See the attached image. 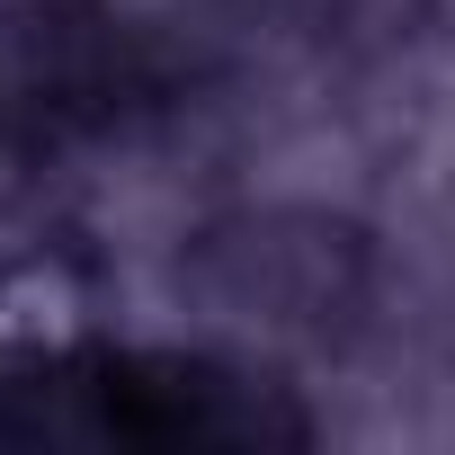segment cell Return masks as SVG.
Returning <instances> with one entry per match:
<instances>
[{
	"mask_svg": "<svg viewBox=\"0 0 455 455\" xmlns=\"http://www.w3.org/2000/svg\"><path fill=\"white\" fill-rule=\"evenodd\" d=\"M0 437L10 446H268L304 437L295 411H277L259 384L152 357V348H54L28 366H0Z\"/></svg>",
	"mask_w": 455,
	"mask_h": 455,
	"instance_id": "1",
	"label": "cell"
}]
</instances>
